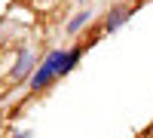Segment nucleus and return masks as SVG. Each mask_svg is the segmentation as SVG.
Wrapping results in <instances>:
<instances>
[{
  "label": "nucleus",
  "instance_id": "nucleus-1",
  "mask_svg": "<svg viewBox=\"0 0 153 138\" xmlns=\"http://www.w3.org/2000/svg\"><path fill=\"white\" fill-rule=\"evenodd\" d=\"M37 68H40V65H37L34 49H22V52L16 55V68H12V74H9V83H12V86H19L22 80L31 83V77H34Z\"/></svg>",
  "mask_w": 153,
  "mask_h": 138
},
{
  "label": "nucleus",
  "instance_id": "nucleus-2",
  "mask_svg": "<svg viewBox=\"0 0 153 138\" xmlns=\"http://www.w3.org/2000/svg\"><path fill=\"white\" fill-rule=\"evenodd\" d=\"M129 12H132V6H117V9L110 12V19L104 22V31H113V28H120V25H123L126 19H129Z\"/></svg>",
  "mask_w": 153,
  "mask_h": 138
},
{
  "label": "nucleus",
  "instance_id": "nucleus-3",
  "mask_svg": "<svg viewBox=\"0 0 153 138\" xmlns=\"http://www.w3.org/2000/svg\"><path fill=\"white\" fill-rule=\"evenodd\" d=\"M89 16H92V12H89V9H86V12H80V16H76V19H74V22L68 25V31H71V34H76V31H80L83 25L89 22Z\"/></svg>",
  "mask_w": 153,
  "mask_h": 138
}]
</instances>
